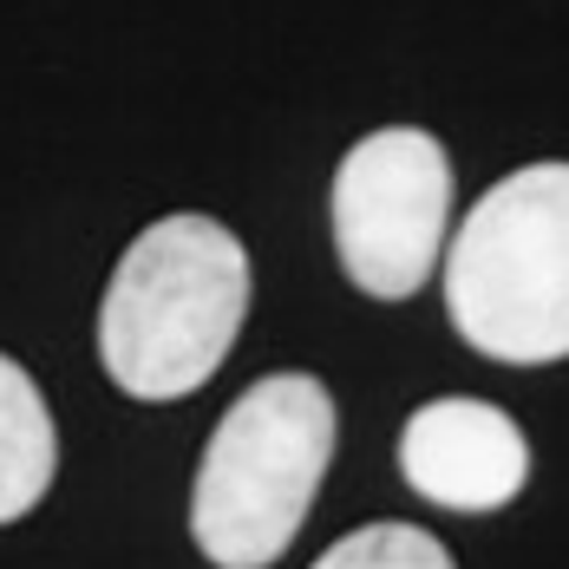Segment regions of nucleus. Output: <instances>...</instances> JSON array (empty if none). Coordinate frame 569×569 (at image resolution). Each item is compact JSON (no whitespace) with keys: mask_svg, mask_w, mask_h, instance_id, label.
<instances>
[{"mask_svg":"<svg viewBox=\"0 0 569 569\" xmlns=\"http://www.w3.org/2000/svg\"><path fill=\"white\" fill-rule=\"evenodd\" d=\"M249 315V249L217 217L177 210L131 236L99 301V360L118 393H197Z\"/></svg>","mask_w":569,"mask_h":569,"instance_id":"1","label":"nucleus"},{"mask_svg":"<svg viewBox=\"0 0 569 569\" xmlns=\"http://www.w3.org/2000/svg\"><path fill=\"white\" fill-rule=\"evenodd\" d=\"M446 315L498 367L569 360V164L498 177L446 249Z\"/></svg>","mask_w":569,"mask_h":569,"instance_id":"2","label":"nucleus"},{"mask_svg":"<svg viewBox=\"0 0 569 569\" xmlns=\"http://www.w3.org/2000/svg\"><path fill=\"white\" fill-rule=\"evenodd\" d=\"M335 465V399L315 373H262L229 406L190 485V537L217 569H269Z\"/></svg>","mask_w":569,"mask_h":569,"instance_id":"3","label":"nucleus"},{"mask_svg":"<svg viewBox=\"0 0 569 569\" xmlns=\"http://www.w3.org/2000/svg\"><path fill=\"white\" fill-rule=\"evenodd\" d=\"M328 223L347 282L373 301H406L446 256L452 223V158L432 131L387 124L367 131L328 190Z\"/></svg>","mask_w":569,"mask_h":569,"instance_id":"4","label":"nucleus"},{"mask_svg":"<svg viewBox=\"0 0 569 569\" xmlns=\"http://www.w3.org/2000/svg\"><path fill=\"white\" fill-rule=\"evenodd\" d=\"M399 478L439 511H505L530 485V439L491 399H426L399 432Z\"/></svg>","mask_w":569,"mask_h":569,"instance_id":"5","label":"nucleus"},{"mask_svg":"<svg viewBox=\"0 0 569 569\" xmlns=\"http://www.w3.org/2000/svg\"><path fill=\"white\" fill-rule=\"evenodd\" d=\"M59 471V432L53 412L20 360L0 353V523L27 517Z\"/></svg>","mask_w":569,"mask_h":569,"instance_id":"6","label":"nucleus"},{"mask_svg":"<svg viewBox=\"0 0 569 569\" xmlns=\"http://www.w3.org/2000/svg\"><path fill=\"white\" fill-rule=\"evenodd\" d=\"M315 569H458V563L419 523H367V530H347L335 550H321Z\"/></svg>","mask_w":569,"mask_h":569,"instance_id":"7","label":"nucleus"}]
</instances>
